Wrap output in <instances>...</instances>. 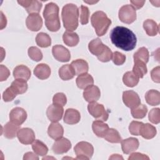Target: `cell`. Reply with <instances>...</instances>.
I'll return each instance as SVG.
<instances>
[{
    "mask_svg": "<svg viewBox=\"0 0 160 160\" xmlns=\"http://www.w3.org/2000/svg\"><path fill=\"white\" fill-rule=\"evenodd\" d=\"M112 43L122 50L129 51L135 48L137 38L135 34L124 26H116L110 32Z\"/></svg>",
    "mask_w": 160,
    "mask_h": 160,
    "instance_id": "obj_1",
    "label": "cell"
},
{
    "mask_svg": "<svg viewBox=\"0 0 160 160\" xmlns=\"http://www.w3.org/2000/svg\"><path fill=\"white\" fill-rule=\"evenodd\" d=\"M62 20L64 27L67 31H72L78 26L79 9L76 5L72 3L66 4L61 12Z\"/></svg>",
    "mask_w": 160,
    "mask_h": 160,
    "instance_id": "obj_2",
    "label": "cell"
},
{
    "mask_svg": "<svg viewBox=\"0 0 160 160\" xmlns=\"http://www.w3.org/2000/svg\"><path fill=\"white\" fill-rule=\"evenodd\" d=\"M45 25L48 30L52 32L58 31L61 28L59 17V7L54 2H49L45 6L43 11Z\"/></svg>",
    "mask_w": 160,
    "mask_h": 160,
    "instance_id": "obj_3",
    "label": "cell"
},
{
    "mask_svg": "<svg viewBox=\"0 0 160 160\" xmlns=\"http://www.w3.org/2000/svg\"><path fill=\"white\" fill-rule=\"evenodd\" d=\"M91 22L98 36L104 35L111 24V20L101 11H96L92 14Z\"/></svg>",
    "mask_w": 160,
    "mask_h": 160,
    "instance_id": "obj_4",
    "label": "cell"
},
{
    "mask_svg": "<svg viewBox=\"0 0 160 160\" xmlns=\"http://www.w3.org/2000/svg\"><path fill=\"white\" fill-rule=\"evenodd\" d=\"M74 151L77 159H89L93 155L94 148L89 142L81 141L74 146Z\"/></svg>",
    "mask_w": 160,
    "mask_h": 160,
    "instance_id": "obj_5",
    "label": "cell"
},
{
    "mask_svg": "<svg viewBox=\"0 0 160 160\" xmlns=\"http://www.w3.org/2000/svg\"><path fill=\"white\" fill-rule=\"evenodd\" d=\"M88 110L89 114L98 120L106 121L108 119L109 114L104 106L96 101L89 102L88 106Z\"/></svg>",
    "mask_w": 160,
    "mask_h": 160,
    "instance_id": "obj_6",
    "label": "cell"
},
{
    "mask_svg": "<svg viewBox=\"0 0 160 160\" xmlns=\"http://www.w3.org/2000/svg\"><path fill=\"white\" fill-rule=\"evenodd\" d=\"M119 18L120 21L126 24H131L136 19V11L130 4L122 6L119 11Z\"/></svg>",
    "mask_w": 160,
    "mask_h": 160,
    "instance_id": "obj_7",
    "label": "cell"
},
{
    "mask_svg": "<svg viewBox=\"0 0 160 160\" xmlns=\"http://www.w3.org/2000/svg\"><path fill=\"white\" fill-rule=\"evenodd\" d=\"M122 101L124 104L131 109L134 108L141 104V99L139 95L132 90L123 92Z\"/></svg>",
    "mask_w": 160,
    "mask_h": 160,
    "instance_id": "obj_8",
    "label": "cell"
},
{
    "mask_svg": "<svg viewBox=\"0 0 160 160\" xmlns=\"http://www.w3.org/2000/svg\"><path fill=\"white\" fill-rule=\"evenodd\" d=\"M52 53L54 58L60 62H68L71 59L69 51L62 45L54 46L52 48Z\"/></svg>",
    "mask_w": 160,
    "mask_h": 160,
    "instance_id": "obj_9",
    "label": "cell"
},
{
    "mask_svg": "<svg viewBox=\"0 0 160 160\" xmlns=\"http://www.w3.org/2000/svg\"><path fill=\"white\" fill-rule=\"evenodd\" d=\"M27 118L26 111L19 107L13 108L9 113V119L12 123L21 126Z\"/></svg>",
    "mask_w": 160,
    "mask_h": 160,
    "instance_id": "obj_10",
    "label": "cell"
},
{
    "mask_svg": "<svg viewBox=\"0 0 160 160\" xmlns=\"http://www.w3.org/2000/svg\"><path fill=\"white\" fill-rule=\"evenodd\" d=\"M19 142L23 144H30L35 140V134L32 129L28 128H20L17 133Z\"/></svg>",
    "mask_w": 160,
    "mask_h": 160,
    "instance_id": "obj_11",
    "label": "cell"
},
{
    "mask_svg": "<svg viewBox=\"0 0 160 160\" xmlns=\"http://www.w3.org/2000/svg\"><path fill=\"white\" fill-rule=\"evenodd\" d=\"M71 148V143L69 139L65 138H61L56 139L52 146L54 153L61 154L67 152Z\"/></svg>",
    "mask_w": 160,
    "mask_h": 160,
    "instance_id": "obj_12",
    "label": "cell"
},
{
    "mask_svg": "<svg viewBox=\"0 0 160 160\" xmlns=\"http://www.w3.org/2000/svg\"><path fill=\"white\" fill-rule=\"evenodd\" d=\"M26 24L27 28L31 31L40 30L42 26V19L38 13L30 14L26 18Z\"/></svg>",
    "mask_w": 160,
    "mask_h": 160,
    "instance_id": "obj_13",
    "label": "cell"
},
{
    "mask_svg": "<svg viewBox=\"0 0 160 160\" xmlns=\"http://www.w3.org/2000/svg\"><path fill=\"white\" fill-rule=\"evenodd\" d=\"M63 113V108L54 104L50 105L46 110V115L48 119L52 122L60 121L62 118Z\"/></svg>",
    "mask_w": 160,
    "mask_h": 160,
    "instance_id": "obj_14",
    "label": "cell"
},
{
    "mask_svg": "<svg viewBox=\"0 0 160 160\" xmlns=\"http://www.w3.org/2000/svg\"><path fill=\"white\" fill-rule=\"evenodd\" d=\"M101 96V91L99 88L94 85H91L84 89L83 97L87 102H92L97 101Z\"/></svg>",
    "mask_w": 160,
    "mask_h": 160,
    "instance_id": "obj_15",
    "label": "cell"
},
{
    "mask_svg": "<svg viewBox=\"0 0 160 160\" xmlns=\"http://www.w3.org/2000/svg\"><path fill=\"white\" fill-rule=\"evenodd\" d=\"M121 142L122 152L126 154L137 150L139 145L138 139L135 138H129L124 140L122 139Z\"/></svg>",
    "mask_w": 160,
    "mask_h": 160,
    "instance_id": "obj_16",
    "label": "cell"
},
{
    "mask_svg": "<svg viewBox=\"0 0 160 160\" xmlns=\"http://www.w3.org/2000/svg\"><path fill=\"white\" fill-rule=\"evenodd\" d=\"M18 2L24 7L27 12L30 14L33 13H38L41 11L42 4V2L39 1H32V0H28V1H18Z\"/></svg>",
    "mask_w": 160,
    "mask_h": 160,
    "instance_id": "obj_17",
    "label": "cell"
},
{
    "mask_svg": "<svg viewBox=\"0 0 160 160\" xmlns=\"http://www.w3.org/2000/svg\"><path fill=\"white\" fill-rule=\"evenodd\" d=\"M81 119L80 112L72 108L67 109L64 116V122L68 124H75L79 122Z\"/></svg>",
    "mask_w": 160,
    "mask_h": 160,
    "instance_id": "obj_18",
    "label": "cell"
},
{
    "mask_svg": "<svg viewBox=\"0 0 160 160\" xmlns=\"http://www.w3.org/2000/svg\"><path fill=\"white\" fill-rule=\"evenodd\" d=\"M48 134L53 139H58L62 137L64 134L63 127L58 122H52L48 127Z\"/></svg>",
    "mask_w": 160,
    "mask_h": 160,
    "instance_id": "obj_19",
    "label": "cell"
},
{
    "mask_svg": "<svg viewBox=\"0 0 160 160\" xmlns=\"http://www.w3.org/2000/svg\"><path fill=\"white\" fill-rule=\"evenodd\" d=\"M34 74L39 79H46L51 75L50 67L44 63L39 64L34 68Z\"/></svg>",
    "mask_w": 160,
    "mask_h": 160,
    "instance_id": "obj_20",
    "label": "cell"
},
{
    "mask_svg": "<svg viewBox=\"0 0 160 160\" xmlns=\"http://www.w3.org/2000/svg\"><path fill=\"white\" fill-rule=\"evenodd\" d=\"M92 129L98 137L104 138L109 129V126L102 121L96 120L92 122Z\"/></svg>",
    "mask_w": 160,
    "mask_h": 160,
    "instance_id": "obj_21",
    "label": "cell"
},
{
    "mask_svg": "<svg viewBox=\"0 0 160 160\" xmlns=\"http://www.w3.org/2000/svg\"><path fill=\"white\" fill-rule=\"evenodd\" d=\"M31 75L30 69L24 65L17 66L13 71V76L16 79H23L28 81Z\"/></svg>",
    "mask_w": 160,
    "mask_h": 160,
    "instance_id": "obj_22",
    "label": "cell"
},
{
    "mask_svg": "<svg viewBox=\"0 0 160 160\" xmlns=\"http://www.w3.org/2000/svg\"><path fill=\"white\" fill-rule=\"evenodd\" d=\"M71 65L74 69L76 75L79 76L84 73H87L89 70L88 62L82 59H78L72 61Z\"/></svg>",
    "mask_w": 160,
    "mask_h": 160,
    "instance_id": "obj_23",
    "label": "cell"
},
{
    "mask_svg": "<svg viewBox=\"0 0 160 160\" xmlns=\"http://www.w3.org/2000/svg\"><path fill=\"white\" fill-rule=\"evenodd\" d=\"M77 86L80 89H85L87 87L92 85L94 79L92 76L88 73H84L78 76L76 79Z\"/></svg>",
    "mask_w": 160,
    "mask_h": 160,
    "instance_id": "obj_24",
    "label": "cell"
},
{
    "mask_svg": "<svg viewBox=\"0 0 160 160\" xmlns=\"http://www.w3.org/2000/svg\"><path fill=\"white\" fill-rule=\"evenodd\" d=\"M62 39L64 43L70 47L76 46L79 41L78 34L70 31H66L64 32L62 35Z\"/></svg>",
    "mask_w": 160,
    "mask_h": 160,
    "instance_id": "obj_25",
    "label": "cell"
},
{
    "mask_svg": "<svg viewBox=\"0 0 160 160\" xmlns=\"http://www.w3.org/2000/svg\"><path fill=\"white\" fill-rule=\"evenodd\" d=\"M20 129L19 126L16 125L12 122H7L2 129L3 135L8 139H12L17 136L18 131Z\"/></svg>",
    "mask_w": 160,
    "mask_h": 160,
    "instance_id": "obj_26",
    "label": "cell"
},
{
    "mask_svg": "<svg viewBox=\"0 0 160 160\" xmlns=\"http://www.w3.org/2000/svg\"><path fill=\"white\" fill-rule=\"evenodd\" d=\"M143 28L146 34L149 36H154L159 32V26L152 19H148L143 22Z\"/></svg>",
    "mask_w": 160,
    "mask_h": 160,
    "instance_id": "obj_27",
    "label": "cell"
},
{
    "mask_svg": "<svg viewBox=\"0 0 160 160\" xmlns=\"http://www.w3.org/2000/svg\"><path fill=\"white\" fill-rule=\"evenodd\" d=\"M105 46L106 45L102 42L100 39L96 38L89 42L88 44V49L91 53L98 56L104 49Z\"/></svg>",
    "mask_w": 160,
    "mask_h": 160,
    "instance_id": "obj_28",
    "label": "cell"
},
{
    "mask_svg": "<svg viewBox=\"0 0 160 160\" xmlns=\"http://www.w3.org/2000/svg\"><path fill=\"white\" fill-rule=\"evenodd\" d=\"M156 129L154 126L149 123H143L141 128L139 135H141L144 139H150L156 136Z\"/></svg>",
    "mask_w": 160,
    "mask_h": 160,
    "instance_id": "obj_29",
    "label": "cell"
},
{
    "mask_svg": "<svg viewBox=\"0 0 160 160\" xmlns=\"http://www.w3.org/2000/svg\"><path fill=\"white\" fill-rule=\"evenodd\" d=\"M76 75L74 69L71 64H65L59 69V76L64 81L71 79Z\"/></svg>",
    "mask_w": 160,
    "mask_h": 160,
    "instance_id": "obj_30",
    "label": "cell"
},
{
    "mask_svg": "<svg viewBox=\"0 0 160 160\" xmlns=\"http://www.w3.org/2000/svg\"><path fill=\"white\" fill-rule=\"evenodd\" d=\"M146 101L151 106H157L160 103V92L154 89H151L145 94Z\"/></svg>",
    "mask_w": 160,
    "mask_h": 160,
    "instance_id": "obj_31",
    "label": "cell"
},
{
    "mask_svg": "<svg viewBox=\"0 0 160 160\" xmlns=\"http://www.w3.org/2000/svg\"><path fill=\"white\" fill-rule=\"evenodd\" d=\"M11 87L14 89L17 94H21L26 92L28 86L27 81L23 79H16L12 82Z\"/></svg>",
    "mask_w": 160,
    "mask_h": 160,
    "instance_id": "obj_32",
    "label": "cell"
},
{
    "mask_svg": "<svg viewBox=\"0 0 160 160\" xmlns=\"http://www.w3.org/2000/svg\"><path fill=\"white\" fill-rule=\"evenodd\" d=\"M139 81V78L132 72L128 71L126 72L122 77V81L124 84L130 88L136 86Z\"/></svg>",
    "mask_w": 160,
    "mask_h": 160,
    "instance_id": "obj_33",
    "label": "cell"
},
{
    "mask_svg": "<svg viewBox=\"0 0 160 160\" xmlns=\"http://www.w3.org/2000/svg\"><path fill=\"white\" fill-rule=\"evenodd\" d=\"M32 148L38 156H46L48 152V148L46 145L38 139L34 140L32 143Z\"/></svg>",
    "mask_w": 160,
    "mask_h": 160,
    "instance_id": "obj_34",
    "label": "cell"
},
{
    "mask_svg": "<svg viewBox=\"0 0 160 160\" xmlns=\"http://www.w3.org/2000/svg\"><path fill=\"white\" fill-rule=\"evenodd\" d=\"M104 138L105 140L111 143H119L122 141L120 134L116 129L114 128H109Z\"/></svg>",
    "mask_w": 160,
    "mask_h": 160,
    "instance_id": "obj_35",
    "label": "cell"
},
{
    "mask_svg": "<svg viewBox=\"0 0 160 160\" xmlns=\"http://www.w3.org/2000/svg\"><path fill=\"white\" fill-rule=\"evenodd\" d=\"M36 42L41 48H48L51 46V39L47 33L39 32L36 36Z\"/></svg>",
    "mask_w": 160,
    "mask_h": 160,
    "instance_id": "obj_36",
    "label": "cell"
},
{
    "mask_svg": "<svg viewBox=\"0 0 160 160\" xmlns=\"http://www.w3.org/2000/svg\"><path fill=\"white\" fill-rule=\"evenodd\" d=\"M134 64L132 68V72L139 78H142L148 72L146 64L140 61H134Z\"/></svg>",
    "mask_w": 160,
    "mask_h": 160,
    "instance_id": "obj_37",
    "label": "cell"
},
{
    "mask_svg": "<svg viewBox=\"0 0 160 160\" xmlns=\"http://www.w3.org/2000/svg\"><path fill=\"white\" fill-rule=\"evenodd\" d=\"M134 61H140L146 64L149 58V54L148 49L145 47H142L134 54Z\"/></svg>",
    "mask_w": 160,
    "mask_h": 160,
    "instance_id": "obj_38",
    "label": "cell"
},
{
    "mask_svg": "<svg viewBox=\"0 0 160 160\" xmlns=\"http://www.w3.org/2000/svg\"><path fill=\"white\" fill-rule=\"evenodd\" d=\"M131 112L134 118L142 119L146 116L148 112V108L146 105L140 104L137 107L131 109Z\"/></svg>",
    "mask_w": 160,
    "mask_h": 160,
    "instance_id": "obj_39",
    "label": "cell"
},
{
    "mask_svg": "<svg viewBox=\"0 0 160 160\" xmlns=\"http://www.w3.org/2000/svg\"><path fill=\"white\" fill-rule=\"evenodd\" d=\"M29 57L33 61L38 62L42 59V53L41 50L36 46H31L28 49Z\"/></svg>",
    "mask_w": 160,
    "mask_h": 160,
    "instance_id": "obj_40",
    "label": "cell"
},
{
    "mask_svg": "<svg viewBox=\"0 0 160 160\" xmlns=\"http://www.w3.org/2000/svg\"><path fill=\"white\" fill-rule=\"evenodd\" d=\"M97 58L100 61L106 62L109 61L112 59V52L109 47L105 46V48L102 51V52L98 56H97Z\"/></svg>",
    "mask_w": 160,
    "mask_h": 160,
    "instance_id": "obj_41",
    "label": "cell"
},
{
    "mask_svg": "<svg viewBox=\"0 0 160 160\" xmlns=\"http://www.w3.org/2000/svg\"><path fill=\"white\" fill-rule=\"evenodd\" d=\"M52 102L54 104L63 107L67 102L66 95L62 92H58L55 94L52 98Z\"/></svg>",
    "mask_w": 160,
    "mask_h": 160,
    "instance_id": "obj_42",
    "label": "cell"
},
{
    "mask_svg": "<svg viewBox=\"0 0 160 160\" xmlns=\"http://www.w3.org/2000/svg\"><path fill=\"white\" fill-rule=\"evenodd\" d=\"M143 123L142 122L132 121L129 126V131L132 135L139 136L140 133L141 128Z\"/></svg>",
    "mask_w": 160,
    "mask_h": 160,
    "instance_id": "obj_43",
    "label": "cell"
},
{
    "mask_svg": "<svg viewBox=\"0 0 160 160\" xmlns=\"http://www.w3.org/2000/svg\"><path fill=\"white\" fill-rule=\"evenodd\" d=\"M149 120L153 124H158L160 122V109L159 108H153L149 112Z\"/></svg>",
    "mask_w": 160,
    "mask_h": 160,
    "instance_id": "obj_44",
    "label": "cell"
},
{
    "mask_svg": "<svg viewBox=\"0 0 160 160\" xmlns=\"http://www.w3.org/2000/svg\"><path fill=\"white\" fill-rule=\"evenodd\" d=\"M89 10L86 6L82 5L80 11V22L82 24H86L89 22Z\"/></svg>",
    "mask_w": 160,
    "mask_h": 160,
    "instance_id": "obj_45",
    "label": "cell"
},
{
    "mask_svg": "<svg viewBox=\"0 0 160 160\" xmlns=\"http://www.w3.org/2000/svg\"><path fill=\"white\" fill-rule=\"evenodd\" d=\"M16 95L17 94L14 89L9 86L4 91L2 94V98L5 102H10L16 98Z\"/></svg>",
    "mask_w": 160,
    "mask_h": 160,
    "instance_id": "obj_46",
    "label": "cell"
},
{
    "mask_svg": "<svg viewBox=\"0 0 160 160\" xmlns=\"http://www.w3.org/2000/svg\"><path fill=\"white\" fill-rule=\"evenodd\" d=\"M112 61L113 62L118 66L122 65L126 61V56L122 54L120 52L115 51L112 53Z\"/></svg>",
    "mask_w": 160,
    "mask_h": 160,
    "instance_id": "obj_47",
    "label": "cell"
},
{
    "mask_svg": "<svg viewBox=\"0 0 160 160\" xmlns=\"http://www.w3.org/2000/svg\"><path fill=\"white\" fill-rule=\"evenodd\" d=\"M159 71H160V67L157 66L154 68H153L151 72V76L152 80L157 83H159L160 82L159 79Z\"/></svg>",
    "mask_w": 160,
    "mask_h": 160,
    "instance_id": "obj_48",
    "label": "cell"
},
{
    "mask_svg": "<svg viewBox=\"0 0 160 160\" xmlns=\"http://www.w3.org/2000/svg\"><path fill=\"white\" fill-rule=\"evenodd\" d=\"M0 69H1V80L0 81H6L9 76L10 72L9 69L2 64L0 66Z\"/></svg>",
    "mask_w": 160,
    "mask_h": 160,
    "instance_id": "obj_49",
    "label": "cell"
},
{
    "mask_svg": "<svg viewBox=\"0 0 160 160\" xmlns=\"http://www.w3.org/2000/svg\"><path fill=\"white\" fill-rule=\"evenodd\" d=\"M128 159L129 160H134V159H144V160L147 159V160H149V158L147 155L140 153V152H134V153H132L129 156V157L128 158Z\"/></svg>",
    "mask_w": 160,
    "mask_h": 160,
    "instance_id": "obj_50",
    "label": "cell"
},
{
    "mask_svg": "<svg viewBox=\"0 0 160 160\" xmlns=\"http://www.w3.org/2000/svg\"><path fill=\"white\" fill-rule=\"evenodd\" d=\"M24 160L26 159H39L38 155L36 153H33L32 152H28L24 154L23 157Z\"/></svg>",
    "mask_w": 160,
    "mask_h": 160,
    "instance_id": "obj_51",
    "label": "cell"
},
{
    "mask_svg": "<svg viewBox=\"0 0 160 160\" xmlns=\"http://www.w3.org/2000/svg\"><path fill=\"white\" fill-rule=\"evenodd\" d=\"M130 2L132 4V6L135 8V9H139L141 8L145 3V1H131Z\"/></svg>",
    "mask_w": 160,
    "mask_h": 160,
    "instance_id": "obj_52",
    "label": "cell"
},
{
    "mask_svg": "<svg viewBox=\"0 0 160 160\" xmlns=\"http://www.w3.org/2000/svg\"><path fill=\"white\" fill-rule=\"evenodd\" d=\"M123 159V158L119 154H112L111 157H109V159Z\"/></svg>",
    "mask_w": 160,
    "mask_h": 160,
    "instance_id": "obj_53",
    "label": "cell"
}]
</instances>
